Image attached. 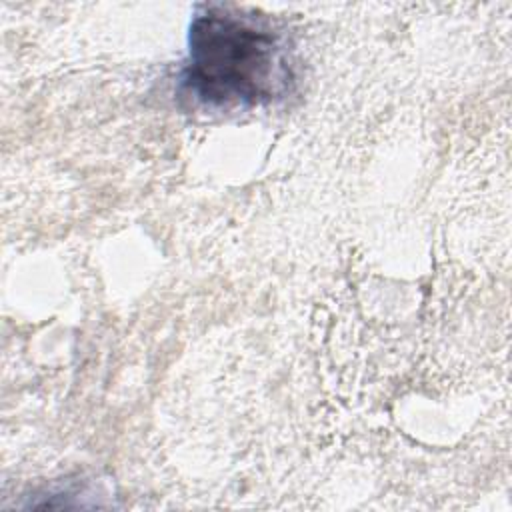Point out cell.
<instances>
[{
  "label": "cell",
  "instance_id": "obj_1",
  "mask_svg": "<svg viewBox=\"0 0 512 512\" xmlns=\"http://www.w3.org/2000/svg\"><path fill=\"white\" fill-rule=\"evenodd\" d=\"M294 84L288 44L250 14L208 4L188 30L178 92L210 110L254 108L282 100Z\"/></svg>",
  "mask_w": 512,
  "mask_h": 512
}]
</instances>
